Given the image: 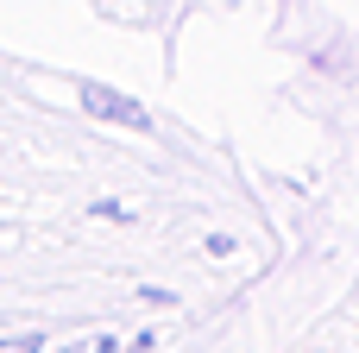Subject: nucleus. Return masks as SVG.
<instances>
[{
  "label": "nucleus",
  "mask_w": 359,
  "mask_h": 353,
  "mask_svg": "<svg viewBox=\"0 0 359 353\" xmlns=\"http://www.w3.org/2000/svg\"><path fill=\"white\" fill-rule=\"evenodd\" d=\"M139 347H151V341H145V335H139V341H133V347H120V341H114V335H88V341H69V347H57V353H139Z\"/></svg>",
  "instance_id": "2"
},
{
  "label": "nucleus",
  "mask_w": 359,
  "mask_h": 353,
  "mask_svg": "<svg viewBox=\"0 0 359 353\" xmlns=\"http://www.w3.org/2000/svg\"><path fill=\"white\" fill-rule=\"evenodd\" d=\"M82 101H88L95 114H114V120H126V126H145V107H133V101L107 95V88H82Z\"/></svg>",
  "instance_id": "1"
},
{
  "label": "nucleus",
  "mask_w": 359,
  "mask_h": 353,
  "mask_svg": "<svg viewBox=\"0 0 359 353\" xmlns=\"http://www.w3.org/2000/svg\"><path fill=\"white\" fill-rule=\"evenodd\" d=\"M0 353H38V335H19V341H0Z\"/></svg>",
  "instance_id": "3"
}]
</instances>
